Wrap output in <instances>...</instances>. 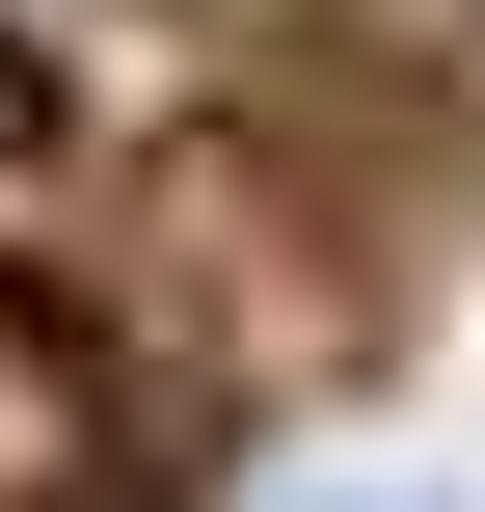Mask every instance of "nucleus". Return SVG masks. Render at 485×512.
I'll return each mask as SVG.
<instances>
[{
    "label": "nucleus",
    "instance_id": "1",
    "mask_svg": "<svg viewBox=\"0 0 485 512\" xmlns=\"http://www.w3.org/2000/svg\"><path fill=\"white\" fill-rule=\"evenodd\" d=\"M270 512H485V486H405V459H351V486H270Z\"/></svg>",
    "mask_w": 485,
    "mask_h": 512
}]
</instances>
